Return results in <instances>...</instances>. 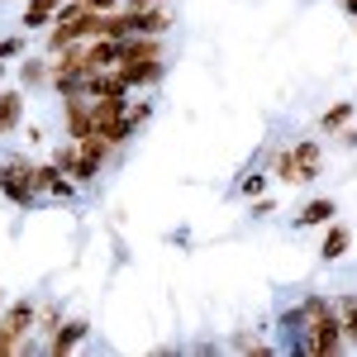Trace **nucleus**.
I'll return each instance as SVG.
<instances>
[{"label":"nucleus","instance_id":"20","mask_svg":"<svg viewBox=\"0 0 357 357\" xmlns=\"http://www.w3.org/2000/svg\"><path fill=\"white\" fill-rule=\"evenodd\" d=\"M267 176H272V172H252V176H243V186H238V191H243L248 200H257V195L267 191Z\"/></svg>","mask_w":357,"mask_h":357},{"label":"nucleus","instance_id":"1","mask_svg":"<svg viewBox=\"0 0 357 357\" xmlns=\"http://www.w3.org/2000/svg\"><path fill=\"white\" fill-rule=\"evenodd\" d=\"M281 324L291 329V348L305 353V357H333V353L348 348L343 324H338V310H333V301H324V296H305L296 310H286Z\"/></svg>","mask_w":357,"mask_h":357},{"label":"nucleus","instance_id":"22","mask_svg":"<svg viewBox=\"0 0 357 357\" xmlns=\"http://www.w3.org/2000/svg\"><path fill=\"white\" fill-rule=\"evenodd\" d=\"M57 324H62V314H57V310H43V319H38V329H43L48 338H53V333H57Z\"/></svg>","mask_w":357,"mask_h":357},{"label":"nucleus","instance_id":"26","mask_svg":"<svg viewBox=\"0 0 357 357\" xmlns=\"http://www.w3.org/2000/svg\"><path fill=\"white\" fill-rule=\"evenodd\" d=\"M143 5H172V0H143Z\"/></svg>","mask_w":357,"mask_h":357},{"label":"nucleus","instance_id":"18","mask_svg":"<svg viewBox=\"0 0 357 357\" xmlns=\"http://www.w3.org/2000/svg\"><path fill=\"white\" fill-rule=\"evenodd\" d=\"M348 119H353V100H338V105H329V110L319 114V134H338Z\"/></svg>","mask_w":357,"mask_h":357},{"label":"nucleus","instance_id":"11","mask_svg":"<svg viewBox=\"0 0 357 357\" xmlns=\"http://www.w3.org/2000/svg\"><path fill=\"white\" fill-rule=\"evenodd\" d=\"M24 124V91H0V138H10Z\"/></svg>","mask_w":357,"mask_h":357},{"label":"nucleus","instance_id":"8","mask_svg":"<svg viewBox=\"0 0 357 357\" xmlns=\"http://www.w3.org/2000/svg\"><path fill=\"white\" fill-rule=\"evenodd\" d=\"M86 333H91V324H82V319H62V324H57V333L48 338V353H53V357H67L72 348H82V343H86Z\"/></svg>","mask_w":357,"mask_h":357},{"label":"nucleus","instance_id":"3","mask_svg":"<svg viewBox=\"0 0 357 357\" xmlns=\"http://www.w3.org/2000/svg\"><path fill=\"white\" fill-rule=\"evenodd\" d=\"M33 167L38 162H29V158L0 162V195L15 200V205H33V200H38V176H33Z\"/></svg>","mask_w":357,"mask_h":357},{"label":"nucleus","instance_id":"12","mask_svg":"<svg viewBox=\"0 0 357 357\" xmlns=\"http://www.w3.org/2000/svg\"><path fill=\"white\" fill-rule=\"evenodd\" d=\"M57 10H62V0H29L20 24H24L29 33H38V29H48V24L57 20Z\"/></svg>","mask_w":357,"mask_h":357},{"label":"nucleus","instance_id":"21","mask_svg":"<svg viewBox=\"0 0 357 357\" xmlns=\"http://www.w3.org/2000/svg\"><path fill=\"white\" fill-rule=\"evenodd\" d=\"M5 57H24V38H20V33L0 38V62H5Z\"/></svg>","mask_w":357,"mask_h":357},{"label":"nucleus","instance_id":"6","mask_svg":"<svg viewBox=\"0 0 357 357\" xmlns=\"http://www.w3.org/2000/svg\"><path fill=\"white\" fill-rule=\"evenodd\" d=\"M53 162L62 167V172H67V176H72L77 186H91V181L100 176V167L91 162V158H86V153H82V148H77V143H72V138H67L62 148H53Z\"/></svg>","mask_w":357,"mask_h":357},{"label":"nucleus","instance_id":"9","mask_svg":"<svg viewBox=\"0 0 357 357\" xmlns=\"http://www.w3.org/2000/svg\"><path fill=\"white\" fill-rule=\"evenodd\" d=\"M291 153H296V176H301V186H305V181H314L319 167H324V148H319L314 138H301Z\"/></svg>","mask_w":357,"mask_h":357},{"label":"nucleus","instance_id":"14","mask_svg":"<svg viewBox=\"0 0 357 357\" xmlns=\"http://www.w3.org/2000/svg\"><path fill=\"white\" fill-rule=\"evenodd\" d=\"M338 215V205H333L329 195H319V200H305L301 215H296V229H314V224H329Z\"/></svg>","mask_w":357,"mask_h":357},{"label":"nucleus","instance_id":"4","mask_svg":"<svg viewBox=\"0 0 357 357\" xmlns=\"http://www.w3.org/2000/svg\"><path fill=\"white\" fill-rule=\"evenodd\" d=\"M33 319H38L33 301H15L10 310H0V357H10V353L24 348V333L33 329Z\"/></svg>","mask_w":357,"mask_h":357},{"label":"nucleus","instance_id":"19","mask_svg":"<svg viewBox=\"0 0 357 357\" xmlns=\"http://www.w3.org/2000/svg\"><path fill=\"white\" fill-rule=\"evenodd\" d=\"M272 176L291 181V186H301V176H296V153H291V148H276V153H272Z\"/></svg>","mask_w":357,"mask_h":357},{"label":"nucleus","instance_id":"5","mask_svg":"<svg viewBox=\"0 0 357 357\" xmlns=\"http://www.w3.org/2000/svg\"><path fill=\"white\" fill-rule=\"evenodd\" d=\"M119 10L129 15L134 33H167V29H172V10H167V5H143V0H124Z\"/></svg>","mask_w":357,"mask_h":357},{"label":"nucleus","instance_id":"23","mask_svg":"<svg viewBox=\"0 0 357 357\" xmlns=\"http://www.w3.org/2000/svg\"><path fill=\"white\" fill-rule=\"evenodd\" d=\"M333 138H338V143H348V148H353V143H357V129H348V124H343V129H338V134H333Z\"/></svg>","mask_w":357,"mask_h":357},{"label":"nucleus","instance_id":"24","mask_svg":"<svg viewBox=\"0 0 357 357\" xmlns=\"http://www.w3.org/2000/svg\"><path fill=\"white\" fill-rule=\"evenodd\" d=\"M82 5H91V10H114L119 0H82Z\"/></svg>","mask_w":357,"mask_h":357},{"label":"nucleus","instance_id":"13","mask_svg":"<svg viewBox=\"0 0 357 357\" xmlns=\"http://www.w3.org/2000/svg\"><path fill=\"white\" fill-rule=\"evenodd\" d=\"M348 248H353V229H348V224H329V234H324V243H319V262H338Z\"/></svg>","mask_w":357,"mask_h":357},{"label":"nucleus","instance_id":"2","mask_svg":"<svg viewBox=\"0 0 357 357\" xmlns=\"http://www.w3.org/2000/svg\"><path fill=\"white\" fill-rule=\"evenodd\" d=\"M119 77L134 86H158L167 77V48H162V33H129L119 43Z\"/></svg>","mask_w":357,"mask_h":357},{"label":"nucleus","instance_id":"17","mask_svg":"<svg viewBox=\"0 0 357 357\" xmlns=\"http://www.w3.org/2000/svg\"><path fill=\"white\" fill-rule=\"evenodd\" d=\"M53 57H24L20 62V82L24 86H38V82H53V67H48Z\"/></svg>","mask_w":357,"mask_h":357},{"label":"nucleus","instance_id":"27","mask_svg":"<svg viewBox=\"0 0 357 357\" xmlns=\"http://www.w3.org/2000/svg\"><path fill=\"white\" fill-rule=\"evenodd\" d=\"M0 77H5V62H0Z\"/></svg>","mask_w":357,"mask_h":357},{"label":"nucleus","instance_id":"15","mask_svg":"<svg viewBox=\"0 0 357 357\" xmlns=\"http://www.w3.org/2000/svg\"><path fill=\"white\" fill-rule=\"evenodd\" d=\"M91 96H129V82L119 77V67L91 72Z\"/></svg>","mask_w":357,"mask_h":357},{"label":"nucleus","instance_id":"7","mask_svg":"<svg viewBox=\"0 0 357 357\" xmlns=\"http://www.w3.org/2000/svg\"><path fill=\"white\" fill-rule=\"evenodd\" d=\"M33 176H38V195H53V200H72V195H77V181H72L57 162H38Z\"/></svg>","mask_w":357,"mask_h":357},{"label":"nucleus","instance_id":"10","mask_svg":"<svg viewBox=\"0 0 357 357\" xmlns=\"http://www.w3.org/2000/svg\"><path fill=\"white\" fill-rule=\"evenodd\" d=\"M119 62V38H86V72H105Z\"/></svg>","mask_w":357,"mask_h":357},{"label":"nucleus","instance_id":"25","mask_svg":"<svg viewBox=\"0 0 357 357\" xmlns=\"http://www.w3.org/2000/svg\"><path fill=\"white\" fill-rule=\"evenodd\" d=\"M343 10H348V15H353V20H357V0H343Z\"/></svg>","mask_w":357,"mask_h":357},{"label":"nucleus","instance_id":"16","mask_svg":"<svg viewBox=\"0 0 357 357\" xmlns=\"http://www.w3.org/2000/svg\"><path fill=\"white\" fill-rule=\"evenodd\" d=\"M333 310H338V324H343L348 348H357V296H338V301H333Z\"/></svg>","mask_w":357,"mask_h":357}]
</instances>
